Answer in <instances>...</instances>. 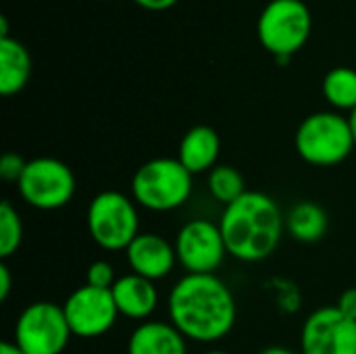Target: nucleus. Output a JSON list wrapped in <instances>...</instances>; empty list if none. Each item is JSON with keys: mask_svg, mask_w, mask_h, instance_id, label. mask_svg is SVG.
<instances>
[{"mask_svg": "<svg viewBox=\"0 0 356 354\" xmlns=\"http://www.w3.org/2000/svg\"><path fill=\"white\" fill-rule=\"evenodd\" d=\"M259 354H296V353H292L290 348H284V346H269V348H263Z\"/></svg>", "mask_w": 356, "mask_h": 354, "instance_id": "obj_27", "label": "nucleus"}, {"mask_svg": "<svg viewBox=\"0 0 356 354\" xmlns=\"http://www.w3.org/2000/svg\"><path fill=\"white\" fill-rule=\"evenodd\" d=\"M131 273L142 275L150 282L167 277L175 263V246L159 234H140L125 250Z\"/></svg>", "mask_w": 356, "mask_h": 354, "instance_id": "obj_12", "label": "nucleus"}, {"mask_svg": "<svg viewBox=\"0 0 356 354\" xmlns=\"http://www.w3.org/2000/svg\"><path fill=\"white\" fill-rule=\"evenodd\" d=\"M338 311L342 315H346L348 319H355L356 321V288H348L342 292V296L338 298Z\"/></svg>", "mask_w": 356, "mask_h": 354, "instance_id": "obj_23", "label": "nucleus"}, {"mask_svg": "<svg viewBox=\"0 0 356 354\" xmlns=\"http://www.w3.org/2000/svg\"><path fill=\"white\" fill-rule=\"evenodd\" d=\"M31 77L29 50L15 38H0V94H19Z\"/></svg>", "mask_w": 356, "mask_h": 354, "instance_id": "obj_16", "label": "nucleus"}, {"mask_svg": "<svg viewBox=\"0 0 356 354\" xmlns=\"http://www.w3.org/2000/svg\"><path fill=\"white\" fill-rule=\"evenodd\" d=\"M302 354H356V321L338 311L321 307L313 311L300 332Z\"/></svg>", "mask_w": 356, "mask_h": 354, "instance_id": "obj_11", "label": "nucleus"}, {"mask_svg": "<svg viewBox=\"0 0 356 354\" xmlns=\"http://www.w3.org/2000/svg\"><path fill=\"white\" fill-rule=\"evenodd\" d=\"M127 354H188V344L173 323L144 321L131 332Z\"/></svg>", "mask_w": 356, "mask_h": 354, "instance_id": "obj_14", "label": "nucleus"}, {"mask_svg": "<svg viewBox=\"0 0 356 354\" xmlns=\"http://www.w3.org/2000/svg\"><path fill=\"white\" fill-rule=\"evenodd\" d=\"M0 38H8V21L4 15L0 17Z\"/></svg>", "mask_w": 356, "mask_h": 354, "instance_id": "obj_28", "label": "nucleus"}, {"mask_svg": "<svg viewBox=\"0 0 356 354\" xmlns=\"http://www.w3.org/2000/svg\"><path fill=\"white\" fill-rule=\"evenodd\" d=\"M311 10L302 0H271L257 23L259 42L280 65H286L311 35Z\"/></svg>", "mask_w": 356, "mask_h": 354, "instance_id": "obj_6", "label": "nucleus"}, {"mask_svg": "<svg viewBox=\"0 0 356 354\" xmlns=\"http://www.w3.org/2000/svg\"><path fill=\"white\" fill-rule=\"evenodd\" d=\"M134 2L146 10H167L177 4V0H134Z\"/></svg>", "mask_w": 356, "mask_h": 354, "instance_id": "obj_25", "label": "nucleus"}, {"mask_svg": "<svg viewBox=\"0 0 356 354\" xmlns=\"http://www.w3.org/2000/svg\"><path fill=\"white\" fill-rule=\"evenodd\" d=\"M294 146L298 156L313 167H336L355 150L350 121L340 113H313L296 129Z\"/></svg>", "mask_w": 356, "mask_h": 354, "instance_id": "obj_4", "label": "nucleus"}, {"mask_svg": "<svg viewBox=\"0 0 356 354\" xmlns=\"http://www.w3.org/2000/svg\"><path fill=\"white\" fill-rule=\"evenodd\" d=\"M111 292L119 315L127 319H146L159 307V290L154 282L136 273L121 275Z\"/></svg>", "mask_w": 356, "mask_h": 354, "instance_id": "obj_13", "label": "nucleus"}, {"mask_svg": "<svg viewBox=\"0 0 356 354\" xmlns=\"http://www.w3.org/2000/svg\"><path fill=\"white\" fill-rule=\"evenodd\" d=\"M23 242V221L19 211L10 204V200L0 202V257L6 261L13 257Z\"/></svg>", "mask_w": 356, "mask_h": 354, "instance_id": "obj_20", "label": "nucleus"}, {"mask_svg": "<svg viewBox=\"0 0 356 354\" xmlns=\"http://www.w3.org/2000/svg\"><path fill=\"white\" fill-rule=\"evenodd\" d=\"M325 100L340 111L356 108V71L350 67H336L323 79Z\"/></svg>", "mask_w": 356, "mask_h": 354, "instance_id": "obj_18", "label": "nucleus"}, {"mask_svg": "<svg viewBox=\"0 0 356 354\" xmlns=\"http://www.w3.org/2000/svg\"><path fill=\"white\" fill-rule=\"evenodd\" d=\"M219 227L227 255L242 263H261L277 250L286 219L271 196L250 190L225 207Z\"/></svg>", "mask_w": 356, "mask_h": 354, "instance_id": "obj_2", "label": "nucleus"}, {"mask_svg": "<svg viewBox=\"0 0 356 354\" xmlns=\"http://www.w3.org/2000/svg\"><path fill=\"white\" fill-rule=\"evenodd\" d=\"M71 334L77 338H100L115 325L119 311L113 300L111 290H100L92 286H79L73 290L63 305Z\"/></svg>", "mask_w": 356, "mask_h": 354, "instance_id": "obj_10", "label": "nucleus"}, {"mask_svg": "<svg viewBox=\"0 0 356 354\" xmlns=\"http://www.w3.org/2000/svg\"><path fill=\"white\" fill-rule=\"evenodd\" d=\"M117 280L119 277L115 275V267L108 261H94L86 273V284L100 290H111Z\"/></svg>", "mask_w": 356, "mask_h": 354, "instance_id": "obj_21", "label": "nucleus"}, {"mask_svg": "<svg viewBox=\"0 0 356 354\" xmlns=\"http://www.w3.org/2000/svg\"><path fill=\"white\" fill-rule=\"evenodd\" d=\"M348 121H350V129H353V138H355V146H356V108L350 113Z\"/></svg>", "mask_w": 356, "mask_h": 354, "instance_id": "obj_29", "label": "nucleus"}, {"mask_svg": "<svg viewBox=\"0 0 356 354\" xmlns=\"http://www.w3.org/2000/svg\"><path fill=\"white\" fill-rule=\"evenodd\" d=\"M88 234L104 250H127L140 236V215L134 198L117 190H104L90 200Z\"/></svg>", "mask_w": 356, "mask_h": 354, "instance_id": "obj_5", "label": "nucleus"}, {"mask_svg": "<svg viewBox=\"0 0 356 354\" xmlns=\"http://www.w3.org/2000/svg\"><path fill=\"white\" fill-rule=\"evenodd\" d=\"M192 194V173L179 159L159 156L140 165L131 177V198L146 211L169 213L188 202Z\"/></svg>", "mask_w": 356, "mask_h": 354, "instance_id": "obj_3", "label": "nucleus"}, {"mask_svg": "<svg viewBox=\"0 0 356 354\" xmlns=\"http://www.w3.org/2000/svg\"><path fill=\"white\" fill-rule=\"evenodd\" d=\"M327 213L323 211V207L311 200L296 202L286 215V232L290 234V238L302 244L319 242L327 234Z\"/></svg>", "mask_w": 356, "mask_h": 354, "instance_id": "obj_17", "label": "nucleus"}, {"mask_svg": "<svg viewBox=\"0 0 356 354\" xmlns=\"http://www.w3.org/2000/svg\"><path fill=\"white\" fill-rule=\"evenodd\" d=\"M221 152L219 134L209 125H196L179 142L177 159L192 173H204L217 167V159Z\"/></svg>", "mask_w": 356, "mask_h": 354, "instance_id": "obj_15", "label": "nucleus"}, {"mask_svg": "<svg viewBox=\"0 0 356 354\" xmlns=\"http://www.w3.org/2000/svg\"><path fill=\"white\" fill-rule=\"evenodd\" d=\"M17 188L29 207L38 211H58L75 196V175L67 163L52 156H38L27 161Z\"/></svg>", "mask_w": 356, "mask_h": 354, "instance_id": "obj_7", "label": "nucleus"}, {"mask_svg": "<svg viewBox=\"0 0 356 354\" xmlns=\"http://www.w3.org/2000/svg\"><path fill=\"white\" fill-rule=\"evenodd\" d=\"M169 319L186 340L213 344L229 336L238 307L229 286L215 273H186L169 292Z\"/></svg>", "mask_w": 356, "mask_h": 354, "instance_id": "obj_1", "label": "nucleus"}, {"mask_svg": "<svg viewBox=\"0 0 356 354\" xmlns=\"http://www.w3.org/2000/svg\"><path fill=\"white\" fill-rule=\"evenodd\" d=\"M202 354H229V353H225V351H207V353H202Z\"/></svg>", "mask_w": 356, "mask_h": 354, "instance_id": "obj_30", "label": "nucleus"}, {"mask_svg": "<svg viewBox=\"0 0 356 354\" xmlns=\"http://www.w3.org/2000/svg\"><path fill=\"white\" fill-rule=\"evenodd\" d=\"M0 354H25L15 342H2L0 344Z\"/></svg>", "mask_w": 356, "mask_h": 354, "instance_id": "obj_26", "label": "nucleus"}, {"mask_svg": "<svg viewBox=\"0 0 356 354\" xmlns=\"http://www.w3.org/2000/svg\"><path fill=\"white\" fill-rule=\"evenodd\" d=\"M10 288H13L10 269H8V265L2 261V263H0V303H6V300H8Z\"/></svg>", "mask_w": 356, "mask_h": 354, "instance_id": "obj_24", "label": "nucleus"}, {"mask_svg": "<svg viewBox=\"0 0 356 354\" xmlns=\"http://www.w3.org/2000/svg\"><path fill=\"white\" fill-rule=\"evenodd\" d=\"M173 246H175L177 263L188 273H196V275L215 273L227 255V246L219 223H213L209 219L188 221L177 232Z\"/></svg>", "mask_w": 356, "mask_h": 354, "instance_id": "obj_9", "label": "nucleus"}, {"mask_svg": "<svg viewBox=\"0 0 356 354\" xmlns=\"http://www.w3.org/2000/svg\"><path fill=\"white\" fill-rule=\"evenodd\" d=\"M25 167H27V161H25L21 154H17V152H6V154H2V159H0V177H2L4 182H15V184H17V182L21 179Z\"/></svg>", "mask_w": 356, "mask_h": 354, "instance_id": "obj_22", "label": "nucleus"}, {"mask_svg": "<svg viewBox=\"0 0 356 354\" xmlns=\"http://www.w3.org/2000/svg\"><path fill=\"white\" fill-rule=\"evenodd\" d=\"M209 192L217 202H223L225 207L236 202L242 194H246V184L242 173L232 165H217L209 171Z\"/></svg>", "mask_w": 356, "mask_h": 354, "instance_id": "obj_19", "label": "nucleus"}, {"mask_svg": "<svg viewBox=\"0 0 356 354\" xmlns=\"http://www.w3.org/2000/svg\"><path fill=\"white\" fill-rule=\"evenodd\" d=\"M71 336L63 307L46 300L27 305L15 325V344L25 354H63Z\"/></svg>", "mask_w": 356, "mask_h": 354, "instance_id": "obj_8", "label": "nucleus"}]
</instances>
